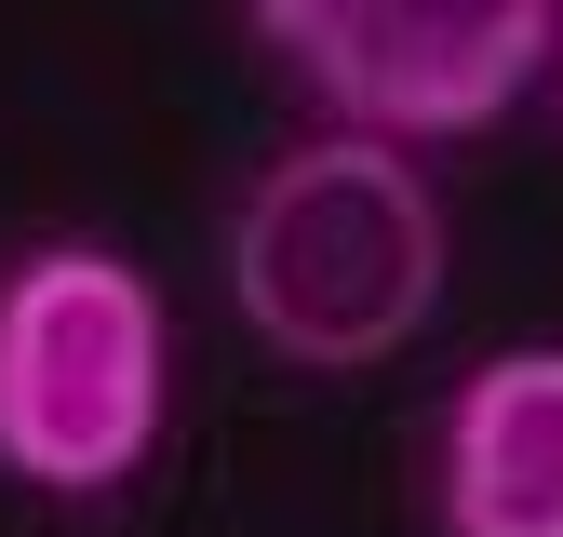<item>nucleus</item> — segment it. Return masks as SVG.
<instances>
[{
    "instance_id": "nucleus-2",
    "label": "nucleus",
    "mask_w": 563,
    "mask_h": 537,
    "mask_svg": "<svg viewBox=\"0 0 563 537\" xmlns=\"http://www.w3.org/2000/svg\"><path fill=\"white\" fill-rule=\"evenodd\" d=\"M175 336L121 242H27L0 268V484L121 497L162 443Z\"/></svg>"
},
{
    "instance_id": "nucleus-4",
    "label": "nucleus",
    "mask_w": 563,
    "mask_h": 537,
    "mask_svg": "<svg viewBox=\"0 0 563 537\" xmlns=\"http://www.w3.org/2000/svg\"><path fill=\"white\" fill-rule=\"evenodd\" d=\"M430 511L443 537H563V350H497L456 376L430 430Z\"/></svg>"
},
{
    "instance_id": "nucleus-3",
    "label": "nucleus",
    "mask_w": 563,
    "mask_h": 537,
    "mask_svg": "<svg viewBox=\"0 0 563 537\" xmlns=\"http://www.w3.org/2000/svg\"><path fill=\"white\" fill-rule=\"evenodd\" d=\"M242 14L335 134L389 149H456L510 121L563 54V0H242Z\"/></svg>"
},
{
    "instance_id": "nucleus-1",
    "label": "nucleus",
    "mask_w": 563,
    "mask_h": 537,
    "mask_svg": "<svg viewBox=\"0 0 563 537\" xmlns=\"http://www.w3.org/2000/svg\"><path fill=\"white\" fill-rule=\"evenodd\" d=\"M443 188L389 134H309L229 216V309L296 376H376L443 309Z\"/></svg>"
},
{
    "instance_id": "nucleus-5",
    "label": "nucleus",
    "mask_w": 563,
    "mask_h": 537,
    "mask_svg": "<svg viewBox=\"0 0 563 537\" xmlns=\"http://www.w3.org/2000/svg\"><path fill=\"white\" fill-rule=\"evenodd\" d=\"M550 81H563V54H550Z\"/></svg>"
}]
</instances>
